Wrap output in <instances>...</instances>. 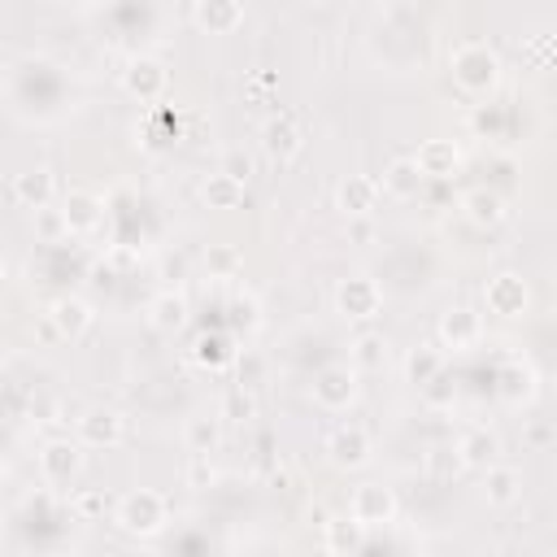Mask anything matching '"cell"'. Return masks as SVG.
<instances>
[{
	"label": "cell",
	"mask_w": 557,
	"mask_h": 557,
	"mask_svg": "<svg viewBox=\"0 0 557 557\" xmlns=\"http://www.w3.org/2000/svg\"><path fill=\"white\" fill-rule=\"evenodd\" d=\"M448 74H453L457 91H466V96H492L500 87V78H505V65H500V52L487 39H461L448 52Z\"/></svg>",
	"instance_id": "cell-1"
},
{
	"label": "cell",
	"mask_w": 557,
	"mask_h": 557,
	"mask_svg": "<svg viewBox=\"0 0 557 557\" xmlns=\"http://www.w3.org/2000/svg\"><path fill=\"white\" fill-rule=\"evenodd\" d=\"M113 527L131 540H152L170 527V500L157 487H131L117 505H113Z\"/></svg>",
	"instance_id": "cell-2"
},
{
	"label": "cell",
	"mask_w": 557,
	"mask_h": 557,
	"mask_svg": "<svg viewBox=\"0 0 557 557\" xmlns=\"http://www.w3.org/2000/svg\"><path fill=\"white\" fill-rule=\"evenodd\" d=\"M117 83H122V91H126L131 100L157 104V100H165V91H170V65H165L161 57H152V52H135V57H126V65L117 70Z\"/></svg>",
	"instance_id": "cell-3"
},
{
	"label": "cell",
	"mask_w": 557,
	"mask_h": 557,
	"mask_svg": "<svg viewBox=\"0 0 557 557\" xmlns=\"http://www.w3.org/2000/svg\"><path fill=\"white\" fill-rule=\"evenodd\" d=\"M35 466H39V483H44V487H70V483L83 474V444L70 440V435L44 440Z\"/></svg>",
	"instance_id": "cell-4"
},
{
	"label": "cell",
	"mask_w": 557,
	"mask_h": 557,
	"mask_svg": "<svg viewBox=\"0 0 557 557\" xmlns=\"http://www.w3.org/2000/svg\"><path fill=\"white\" fill-rule=\"evenodd\" d=\"M383 309V287L370 274H348L335 283V313L348 322H370Z\"/></svg>",
	"instance_id": "cell-5"
},
{
	"label": "cell",
	"mask_w": 557,
	"mask_h": 557,
	"mask_svg": "<svg viewBox=\"0 0 557 557\" xmlns=\"http://www.w3.org/2000/svg\"><path fill=\"white\" fill-rule=\"evenodd\" d=\"M313 405L326 409V413H344L348 405H357L361 396V374L352 366H322L313 374Z\"/></svg>",
	"instance_id": "cell-6"
},
{
	"label": "cell",
	"mask_w": 557,
	"mask_h": 557,
	"mask_svg": "<svg viewBox=\"0 0 557 557\" xmlns=\"http://www.w3.org/2000/svg\"><path fill=\"white\" fill-rule=\"evenodd\" d=\"M74 440L83 448H117L126 440V418L113 405H87L74 418Z\"/></svg>",
	"instance_id": "cell-7"
},
{
	"label": "cell",
	"mask_w": 557,
	"mask_h": 557,
	"mask_svg": "<svg viewBox=\"0 0 557 557\" xmlns=\"http://www.w3.org/2000/svg\"><path fill=\"white\" fill-rule=\"evenodd\" d=\"M483 305H487V313L513 322V318H522L531 309V283L518 270H500V274H492L483 283Z\"/></svg>",
	"instance_id": "cell-8"
},
{
	"label": "cell",
	"mask_w": 557,
	"mask_h": 557,
	"mask_svg": "<svg viewBox=\"0 0 557 557\" xmlns=\"http://www.w3.org/2000/svg\"><path fill=\"white\" fill-rule=\"evenodd\" d=\"M326 461L335 470H361L374 461V440L361 422H339L331 435H326Z\"/></svg>",
	"instance_id": "cell-9"
},
{
	"label": "cell",
	"mask_w": 557,
	"mask_h": 557,
	"mask_svg": "<svg viewBox=\"0 0 557 557\" xmlns=\"http://www.w3.org/2000/svg\"><path fill=\"white\" fill-rule=\"evenodd\" d=\"M435 335H440V348H453V352H470L483 344L487 326H483V313L470 309V305H453L440 313L435 322Z\"/></svg>",
	"instance_id": "cell-10"
},
{
	"label": "cell",
	"mask_w": 557,
	"mask_h": 557,
	"mask_svg": "<svg viewBox=\"0 0 557 557\" xmlns=\"http://www.w3.org/2000/svg\"><path fill=\"white\" fill-rule=\"evenodd\" d=\"M396 513H400V500H396V492L387 483H357L352 496H348V518L361 522L366 531L370 527H387Z\"/></svg>",
	"instance_id": "cell-11"
},
{
	"label": "cell",
	"mask_w": 557,
	"mask_h": 557,
	"mask_svg": "<svg viewBox=\"0 0 557 557\" xmlns=\"http://www.w3.org/2000/svg\"><path fill=\"white\" fill-rule=\"evenodd\" d=\"M300 148H305V131H300L296 113L278 109L274 117H265V122H261V152H265L274 165L296 161V157H300Z\"/></svg>",
	"instance_id": "cell-12"
},
{
	"label": "cell",
	"mask_w": 557,
	"mask_h": 557,
	"mask_svg": "<svg viewBox=\"0 0 557 557\" xmlns=\"http://www.w3.org/2000/svg\"><path fill=\"white\" fill-rule=\"evenodd\" d=\"M48 326L57 331V339H83L96 322V309L83 300V296H57L48 309H44Z\"/></svg>",
	"instance_id": "cell-13"
},
{
	"label": "cell",
	"mask_w": 557,
	"mask_h": 557,
	"mask_svg": "<svg viewBox=\"0 0 557 557\" xmlns=\"http://www.w3.org/2000/svg\"><path fill=\"white\" fill-rule=\"evenodd\" d=\"M187 17H191V26L205 30V35H231V30L244 26L248 9H244L239 0H196V4L187 9Z\"/></svg>",
	"instance_id": "cell-14"
},
{
	"label": "cell",
	"mask_w": 557,
	"mask_h": 557,
	"mask_svg": "<svg viewBox=\"0 0 557 557\" xmlns=\"http://www.w3.org/2000/svg\"><path fill=\"white\" fill-rule=\"evenodd\" d=\"M61 218H65V231L70 235H91L104 222V200L91 187H70L61 196Z\"/></svg>",
	"instance_id": "cell-15"
},
{
	"label": "cell",
	"mask_w": 557,
	"mask_h": 557,
	"mask_svg": "<svg viewBox=\"0 0 557 557\" xmlns=\"http://www.w3.org/2000/svg\"><path fill=\"white\" fill-rule=\"evenodd\" d=\"M540 392V374L527 357H509L500 370H496V396L505 405H531Z\"/></svg>",
	"instance_id": "cell-16"
},
{
	"label": "cell",
	"mask_w": 557,
	"mask_h": 557,
	"mask_svg": "<svg viewBox=\"0 0 557 557\" xmlns=\"http://www.w3.org/2000/svg\"><path fill=\"white\" fill-rule=\"evenodd\" d=\"M409 161L418 165L422 178H435V183H440V178H453V174L461 170V148H457L453 139H440V135H435V139H422Z\"/></svg>",
	"instance_id": "cell-17"
},
{
	"label": "cell",
	"mask_w": 557,
	"mask_h": 557,
	"mask_svg": "<svg viewBox=\"0 0 557 557\" xmlns=\"http://www.w3.org/2000/svg\"><path fill=\"white\" fill-rule=\"evenodd\" d=\"M453 453H457L461 470H487V466L500 461V440H496V431H487V426H466V431L457 435Z\"/></svg>",
	"instance_id": "cell-18"
},
{
	"label": "cell",
	"mask_w": 557,
	"mask_h": 557,
	"mask_svg": "<svg viewBox=\"0 0 557 557\" xmlns=\"http://www.w3.org/2000/svg\"><path fill=\"white\" fill-rule=\"evenodd\" d=\"M13 200L22 205V209H52V200H57V174L48 170V165H35V170H22V174H13Z\"/></svg>",
	"instance_id": "cell-19"
},
{
	"label": "cell",
	"mask_w": 557,
	"mask_h": 557,
	"mask_svg": "<svg viewBox=\"0 0 557 557\" xmlns=\"http://www.w3.org/2000/svg\"><path fill=\"white\" fill-rule=\"evenodd\" d=\"M335 209L344 218H370L379 209V183L370 174H348L335 183Z\"/></svg>",
	"instance_id": "cell-20"
},
{
	"label": "cell",
	"mask_w": 557,
	"mask_h": 557,
	"mask_svg": "<svg viewBox=\"0 0 557 557\" xmlns=\"http://www.w3.org/2000/svg\"><path fill=\"white\" fill-rule=\"evenodd\" d=\"M461 218L470 226H479V231H492V226H500L509 218V205H505V196L496 187H470L461 196Z\"/></svg>",
	"instance_id": "cell-21"
},
{
	"label": "cell",
	"mask_w": 557,
	"mask_h": 557,
	"mask_svg": "<svg viewBox=\"0 0 557 557\" xmlns=\"http://www.w3.org/2000/svg\"><path fill=\"white\" fill-rule=\"evenodd\" d=\"M444 366H448V357H444V348H440V344H413V348L405 352V361H400L405 383H409V387H418V392H426L431 383H440Z\"/></svg>",
	"instance_id": "cell-22"
},
{
	"label": "cell",
	"mask_w": 557,
	"mask_h": 557,
	"mask_svg": "<svg viewBox=\"0 0 557 557\" xmlns=\"http://www.w3.org/2000/svg\"><path fill=\"white\" fill-rule=\"evenodd\" d=\"M479 496H483V505H492V509H509V505H518V500H522V470H518V466H505V461L487 466V470H483V487H479Z\"/></svg>",
	"instance_id": "cell-23"
},
{
	"label": "cell",
	"mask_w": 557,
	"mask_h": 557,
	"mask_svg": "<svg viewBox=\"0 0 557 557\" xmlns=\"http://www.w3.org/2000/svg\"><path fill=\"white\" fill-rule=\"evenodd\" d=\"M187 322H191V305H187L183 292L165 287V292H157V296L148 300V326H152V331H161V335H178Z\"/></svg>",
	"instance_id": "cell-24"
},
{
	"label": "cell",
	"mask_w": 557,
	"mask_h": 557,
	"mask_svg": "<svg viewBox=\"0 0 557 557\" xmlns=\"http://www.w3.org/2000/svg\"><path fill=\"white\" fill-rule=\"evenodd\" d=\"M187 357H191V366H200L209 374H222V370H231L239 361V348H235V339L226 331H209L187 348Z\"/></svg>",
	"instance_id": "cell-25"
},
{
	"label": "cell",
	"mask_w": 557,
	"mask_h": 557,
	"mask_svg": "<svg viewBox=\"0 0 557 557\" xmlns=\"http://www.w3.org/2000/svg\"><path fill=\"white\" fill-rule=\"evenodd\" d=\"M218 444H222V418L218 413H191L183 422V448L191 457H209V453H218Z\"/></svg>",
	"instance_id": "cell-26"
},
{
	"label": "cell",
	"mask_w": 557,
	"mask_h": 557,
	"mask_svg": "<svg viewBox=\"0 0 557 557\" xmlns=\"http://www.w3.org/2000/svg\"><path fill=\"white\" fill-rule=\"evenodd\" d=\"M374 183H379V196L413 200V196H418V187H422V174H418V165H413L409 157H396V161H387L383 178H374Z\"/></svg>",
	"instance_id": "cell-27"
},
{
	"label": "cell",
	"mask_w": 557,
	"mask_h": 557,
	"mask_svg": "<svg viewBox=\"0 0 557 557\" xmlns=\"http://www.w3.org/2000/svg\"><path fill=\"white\" fill-rule=\"evenodd\" d=\"M361 540H366V527H361V522H352L348 513H331V518L322 522V544H326V553H335V557L357 553V548H361Z\"/></svg>",
	"instance_id": "cell-28"
},
{
	"label": "cell",
	"mask_w": 557,
	"mask_h": 557,
	"mask_svg": "<svg viewBox=\"0 0 557 557\" xmlns=\"http://www.w3.org/2000/svg\"><path fill=\"white\" fill-rule=\"evenodd\" d=\"M387 357H392V344H387L383 331H361V335L348 344V361H352L357 374H361V370H383Z\"/></svg>",
	"instance_id": "cell-29"
},
{
	"label": "cell",
	"mask_w": 557,
	"mask_h": 557,
	"mask_svg": "<svg viewBox=\"0 0 557 557\" xmlns=\"http://www.w3.org/2000/svg\"><path fill=\"white\" fill-rule=\"evenodd\" d=\"M244 196H248V187L244 183H235V178H226V174H209L205 183H200V200H205V209H239L244 205Z\"/></svg>",
	"instance_id": "cell-30"
},
{
	"label": "cell",
	"mask_w": 557,
	"mask_h": 557,
	"mask_svg": "<svg viewBox=\"0 0 557 557\" xmlns=\"http://www.w3.org/2000/svg\"><path fill=\"white\" fill-rule=\"evenodd\" d=\"M257 409H261V405H257V392H252V387H231V392L222 396V405H218V418L244 426V422L257 418Z\"/></svg>",
	"instance_id": "cell-31"
},
{
	"label": "cell",
	"mask_w": 557,
	"mask_h": 557,
	"mask_svg": "<svg viewBox=\"0 0 557 557\" xmlns=\"http://www.w3.org/2000/svg\"><path fill=\"white\" fill-rule=\"evenodd\" d=\"M104 509H109L104 487H78V492L70 496V513H74L78 522H96V518H104Z\"/></svg>",
	"instance_id": "cell-32"
},
{
	"label": "cell",
	"mask_w": 557,
	"mask_h": 557,
	"mask_svg": "<svg viewBox=\"0 0 557 557\" xmlns=\"http://www.w3.org/2000/svg\"><path fill=\"white\" fill-rule=\"evenodd\" d=\"M239 261H244V257H239L235 244H209V252H205V265H209L213 278H235Z\"/></svg>",
	"instance_id": "cell-33"
},
{
	"label": "cell",
	"mask_w": 557,
	"mask_h": 557,
	"mask_svg": "<svg viewBox=\"0 0 557 557\" xmlns=\"http://www.w3.org/2000/svg\"><path fill=\"white\" fill-rule=\"evenodd\" d=\"M252 170H257V161H252V152H244V148H226L222 161H218V174H226V178H235V183H244V187H248Z\"/></svg>",
	"instance_id": "cell-34"
},
{
	"label": "cell",
	"mask_w": 557,
	"mask_h": 557,
	"mask_svg": "<svg viewBox=\"0 0 557 557\" xmlns=\"http://www.w3.org/2000/svg\"><path fill=\"white\" fill-rule=\"evenodd\" d=\"M422 470H426L431 479H453V474L461 470V461H457V453H453V448L435 444V448H426V457H422Z\"/></svg>",
	"instance_id": "cell-35"
},
{
	"label": "cell",
	"mask_w": 557,
	"mask_h": 557,
	"mask_svg": "<svg viewBox=\"0 0 557 557\" xmlns=\"http://www.w3.org/2000/svg\"><path fill=\"white\" fill-rule=\"evenodd\" d=\"M553 440H557V426H553L548 418H531V422L522 426V444H527V448H535V453H548V448H553Z\"/></svg>",
	"instance_id": "cell-36"
},
{
	"label": "cell",
	"mask_w": 557,
	"mask_h": 557,
	"mask_svg": "<svg viewBox=\"0 0 557 557\" xmlns=\"http://www.w3.org/2000/svg\"><path fill=\"white\" fill-rule=\"evenodd\" d=\"M35 235H39L44 244H57V239H65L70 231H65V218H61V209H39V213H35Z\"/></svg>",
	"instance_id": "cell-37"
},
{
	"label": "cell",
	"mask_w": 557,
	"mask_h": 557,
	"mask_svg": "<svg viewBox=\"0 0 557 557\" xmlns=\"http://www.w3.org/2000/svg\"><path fill=\"white\" fill-rule=\"evenodd\" d=\"M183 479H187V487L205 492V487L218 479V470H213V461H209V457H187V470H183Z\"/></svg>",
	"instance_id": "cell-38"
},
{
	"label": "cell",
	"mask_w": 557,
	"mask_h": 557,
	"mask_svg": "<svg viewBox=\"0 0 557 557\" xmlns=\"http://www.w3.org/2000/svg\"><path fill=\"white\" fill-rule=\"evenodd\" d=\"M231 309H235V326H244V331H252V326L261 322V318H257V300H248V296H239Z\"/></svg>",
	"instance_id": "cell-39"
},
{
	"label": "cell",
	"mask_w": 557,
	"mask_h": 557,
	"mask_svg": "<svg viewBox=\"0 0 557 557\" xmlns=\"http://www.w3.org/2000/svg\"><path fill=\"white\" fill-rule=\"evenodd\" d=\"M348 239L352 244H370L374 239V222L370 218H348Z\"/></svg>",
	"instance_id": "cell-40"
},
{
	"label": "cell",
	"mask_w": 557,
	"mask_h": 557,
	"mask_svg": "<svg viewBox=\"0 0 557 557\" xmlns=\"http://www.w3.org/2000/svg\"><path fill=\"white\" fill-rule=\"evenodd\" d=\"M479 557H500V553H479Z\"/></svg>",
	"instance_id": "cell-41"
},
{
	"label": "cell",
	"mask_w": 557,
	"mask_h": 557,
	"mask_svg": "<svg viewBox=\"0 0 557 557\" xmlns=\"http://www.w3.org/2000/svg\"><path fill=\"white\" fill-rule=\"evenodd\" d=\"M0 278H4V257H0Z\"/></svg>",
	"instance_id": "cell-42"
}]
</instances>
